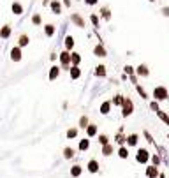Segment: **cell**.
Wrapping results in <instances>:
<instances>
[{
	"instance_id": "6da1fadb",
	"label": "cell",
	"mask_w": 169,
	"mask_h": 178,
	"mask_svg": "<svg viewBox=\"0 0 169 178\" xmlns=\"http://www.w3.org/2000/svg\"><path fill=\"white\" fill-rule=\"evenodd\" d=\"M153 97L158 99V101H162V99L167 97V90H166L164 86H157V88L153 90Z\"/></svg>"
},
{
	"instance_id": "7a4b0ae2",
	"label": "cell",
	"mask_w": 169,
	"mask_h": 178,
	"mask_svg": "<svg viewBox=\"0 0 169 178\" xmlns=\"http://www.w3.org/2000/svg\"><path fill=\"white\" fill-rule=\"evenodd\" d=\"M60 62L64 65H67L69 62H72V55H69V51H64V53H60Z\"/></svg>"
},
{
	"instance_id": "3957f363",
	"label": "cell",
	"mask_w": 169,
	"mask_h": 178,
	"mask_svg": "<svg viewBox=\"0 0 169 178\" xmlns=\"http://www.w3.org/2000/svg\"><path fill=\"white\" fill-rule=\"evenodd\" d=\"M132 113V101H129V99H125V103H123V116H127V115Z\"/></svg>"
},
{
	"instance_id": "277c9868",
	"label": "cell",
	"mask_w": 169,
	"mask_h": 178,
	"mask_svg": "<svg viewBox=\"0 0 169 178\" xmlns=\"http://www.w3.org/2000/svg\"><path fill=\"white\" fill-rule=\"evenodd\" d=\"M11 58L14 60V62H20V60H21V51H20V48L11 49Z\"/></svg>"
},
{
	"instance_id": "5b68a950",
	"label": "cell",
	"mask_w": 169,
	"mask_h": 178,
	"mask_svg": "<svg viewBox=\"0 0 169 178\" xmlns=\"http://www.w3.org/2000/svg\"><path fill=\"white\" fill-rule=\"evenodd\" d=\"M136 159H137V162H143V164H145V162L148 161V152L146 150H139Z\"/></svg>"
},
{
	"instance_id": "8992f818",
	"label": "cell",
	"mask_w": 169,
	"mask_h": 178,
	"mask_svg": "<svg viewBox=\"0 0 169 178\" xmlns=\"http://www.w3.org/2000/svg\"><path fill=\"white\" fill-rule=\"evenodd\" d=\"M88 171H90V173H97L99 171V162L97 161H90V162H88Z\"/></svg>"
},
{
	"instance_id": "52a82bcc",
	"label": "cell",
	"mask_w": 169,
	"mask_h": 178,
	"mask_svg": "<svg viewBox=\"0 0 169 178\" xmlns=\"http://www.w3.org/2000/svg\"><path fill=\"white\" fill-rule=\"evenodd\" d=\"M146 175H148V178H155V176H157V175H158L157 167H155V166L148 167V169H146Z\"/></svg>"
},
{
	"instance_id": "ba28073f",
	"label": "cell",
	"mask_w": 169,
	"mask_h": 178,
	"mask_svg": "<svg viewBox=\"0 0 169 178\" xmlns=\"http://www.w3.org/2000/svg\"><path fill=\"white\" fill-rule=\"evenodd\" d=\"M79 74H81V72H79V69H78L76 65H72V67H71V78H72V80H78V78H79Z\"/></svg>"
},
{
	"instance_id": "9c48e42d",
	"label": "cell",
	"mask_w": 169,
	"mask_h": 178,
	"mask_svg": "<svg viewBox=\"0 0 169 178\" xmlns=\"http://www.w3.org/2000/svg\"><path fill=\"white\" fill-rule=\"evenodd\" d=\"M88 146H90V141H88V139H81V141H79V150L85 152V150H88Z\"/></svg>"
},
{
	"instance_id": "30bf717a",
	"label": "cell",
	"mask_w": 169,
	"mask_h": 178,
	"mask_svg": "<svg viewBox=\"0 0 169 178\" xmlns=\"http://www.w3.org/2000/svg\"><path fill=\"white\" fill-rule=\"evenodd\" d=\"M118 155H120L122 159H127V157H129V150H127L125 146H122L120 150H118Z\"/></svg>"
},
{
	"instance_id": "8fae6325",
	"label": "cell",
	"mask_w": 169,
	"mask_h": 178,
	"mask_svg": "<svg viewBox=\"0 0 169 178\" xmlns=\"http://www.w3.org/2000/svg\"><path fill=\"white\" fill-rule=\"evenodd\" d=\"M58 74H60L58 67H51V72H49V80H55V78H56Z\"/></svg>"
},
{
	"instance_id": "7c38bea8",
	"label": "cell",
	"mask_w": 169,
	"mask_h": 178,
	"mask_svg": "<svg viewBox=\"0 0 169 178\" xmlns=\"http://www.w3.org/2000/svg\"><path fill=\"white\" fill-rule=\"evenodd\" d=\"M72 46H74V39H72L71 35H67V37H65V48H67V49H71Z\"/></svg>"
},
{
	"instance_id": "4fadbf2b",
	"label": "cell",
	"mask_w": 169,
	"mask_h": 178,
	"mask_svg": "<svg viewBox=\"0 0 169 178\" xmlns=\"http://www.w3.org/2000/svg\"><path fill=\"white\" fill-rule=\"evenodd\" d=\"M21 6H20V4H18V2H14V4H12V12H14V14H21Z\"/></svg>"
},
{
	"instance_id": "5bb4252c",
	"label": "cell",
	"mask_w": 169,
	"mask_h": 178,
	"mask_svg": "<svg viewBox=\"0 0 169 178\" xmlns=\"http://www.w3.org/2000/svg\"><path fill=\"white\" fill-rule=\"evenodd\" d=\"M87 132H88V136H95L97 134V127H95V125H88Z\"/></svg>"
},
{
	"instance_id": "9a60e30c",
	"label": "cell",
	"mask_w": 169,
	"mask_h": 178,
	"mask_svg": "<svg viewBox=\"0 0 169 178\" xmlns=\"http://www.w3.org/2000/svg\"><path fill=\"white\" fill-rule=\"evenodd\" d=\"M109 106H111L109 103H104L102 106H100V113H102V115H108V113H109Z\"/></svg>"
},
{
	"instance_id": "2e32d148",
	"label": "cell",
	"mask_w": 169,
	"mask_h": 178,
	"mask_svg": "<svg viewBox=\"0 0 169 178\" xmlns=\"http://www.w3.org/2000/svg\"><path fill=\"white\" fill-rule=\"evenodd\" d=\"M137 74L148 76V69H146V65H139V67H137Z\"/></svg>"
},
{
	"instance_id": "e0dca14e",
	"label": "cell",
	"mask_w": 169,
	"mask_h": 178,
	"mask_svg": "<svg viewBox=\"0 0 169 178\" xmlns=\"http://www.w3.org/2000/svg\"><path fill=\"white\" fill-rule=\"evenodd\" d=\"M127 143H129V145H132V146H134V145H136V143H137V136H136V134L129 136V138H127Z\"/></svg>"
},
{
	"instance_id": "ac0fdd59",
	"label": "cell",
	"mask_w": 169,
	"mask_h": 178,
	"mask_svg": "<svg viewBox=\"0 0 169 178\" xmlns=\"http://www.w3.org/2000/svg\"><path fill=\"white\" fill-rule=\"evenodd\" d=\"M95 55H97V57H106V51H104L102 46H97V48H95Z\"/></svg>"
},
{
	"instance_id": "d6986e66",
	"label": "cell",
	"mask_w": 169,
	"mask_h": 178,
	"mask_svg": "<svg viewBox=\"0 0 169 178\" xmlns=\"http://www.w3.org/2000/svg\"><path fill=\"white\" fill-rule=\"evenodd\" d=\"M71 175H72V176H79V175H81V167L74 166V167H72V171H71Z\"/></svg>"
},
{
	"instance_id": "ffe728a7",
	"label": "cell",
	"mask_w": 169,
	"mask_h": 178,
	"mask_svg": "<svg viewBox=\"0 0 169 178\" xmlns=\"http://www.w3.org/2000/svg\"><path fill=\"white\" fill-rule=\"evenodd\" d=\"M111 152H113V146H111V145H106V146L102 148V153H104V155H111Z\"/></svg>"
},
{
	"instance_id": "44dd1931",
	"label": "cell",
	"mask_w": 169,
	"mask_h": 178,
	"mask_svg": "<svg viewBox=\"0 0 169 178\" xmlns=\"http://www.w3.org/2000/svg\"><path fill=\"white\" fill-rule=\"evenodd\" d=\"M51 9H53L56 14H58V12H60V4H58L56 0H55V2H51Z\"/></svg>"
},
{
	"instance_id": "7402d4cb",
	"label": "cell",
	"mask_w": 169,
	"mask_h": 178,
	"mask_svg": "<svg viewBox=\"0 0 169 178\" xmlns=\"http://www.w3.org/2000/svg\"><path fill=\"white\" fill-rule=\"evenodd\" d=\"M95 74H97V76H104V74H106V67H104V65H99L97 71H95Z\"/></svg>"
},
{
	"instance_id": "603a6c76",
	"label": "cell",
	"mask_w": 169,
	"mask_h": 178,
	"mask_svg": "<svg viewBox=\"0 0 169 178\" xmlns=\"http://www.w3.org/2000/svg\"><path fill=\"white\" fill-rule=\"evenodd\" d=\"M157 115H158V116H160L162 120H164V122H166V124L169 125V116H167L166 113H164V111H157Z\"/></svg>"
},
{
	"instance_id": "cb8c5ba5",
	"label": "cell",
	"mask_w": 169,
	"mask_h": 178,
	"mask_svg": "<svg viewBox=\"0 0 169 178\" xmlns=\"http://www.w3.org/2000/svg\"><path fill=\"white\" fill-rule=\"evenodd\" d=\"M64 155H65V159H71V157L74 155V150H72V148H65V152H64Z\"/></svg>"
},
{
	"instance_id": "d4e9b609",
	"label": "cell",
	"mask_w": 169,
	"mask_h": 178,
	"mask_svg": "<svg viewBox=\"0 0 169 178\" xmlns=\"http://www.w3.org/2000/svg\"><path fill=\"white\" fill-rule=\"evenodd\" d=\"M9 34H11V28H9V27H4V28H2V37H4V39L9 37Z\"/></svg>"
},
{
	"instance_id": "484cf974",
	"label": "cell",
	"mask_w": 169,
	"mask_h": 178,
	"mask_svg": "<svg viewBox=\"0 0 169 178\" xmlns=\"http://www.w3.org/2000/svg\"><path fill=\"white\" fill-rule=\"evenodd\" d=\"M79 60H81V57H79V55H78V53H72V64L78 65V64H79Z\"/></svg>"
},
{
	"instance_id": "4316f807",
	"label": "cell",
	"mask_w": 169,
	"mask_h": 178,
	"mask_svg": "<svg viewBox=\"0 0 169 178\" xmlns=\"http://www.w3.org/2000/svg\"><path fill=\"white\" fill-rule=\"evenodd\" d=\"M53 34H55L53 25H46V35H53Z\"/></svg>"
},
{
	"instance_id": "83f0119b",
	"label": "cell",
	"mask_w": 169,
	"mask_h": 178,
	"mask_svg": "<svg viewBox=\"0 0 169 178\" xmlns=\"http://www.w3.org/2000/svg\"><path fill=\"white\" fill-rule=\"evenodd\" d=\"M28 44V37L27 35H21V37H20V46H27Z\"/></svg>"
},
{
	"instance_id": "f1b7e54d",
	"label": "cell",
	"mask_w": 169,
	"mask_h": 178,
	"mask_svg": "<svg viewBox=\"0 0 169 178\" xmlns=\"http://www.w3.org/2000/svg\"><path fill=\"white\" fill-rule=\"evenodd\" d=\"M76 134H78L76 129H69V130H67V138H76Z\"/></svg>"
},
{
	"instance_id": "f546056e",
	"label": "cell",
	"mask_w": 169,
	"mask_h": 178,
	"mask_svg": "<svg viewBox=\"0 0 169 178\" xmlns=\"http://www.w3.org/2000/svg\"><path fill=\"white\" fill-rule=\"evenodd\" d=\"M72 21H76L79 27H83V25H85V23L81 21V18H79V16H72Z\"/></svg>"
},
{
	"instance_id": "4dcf8cb0",
	"label": "cell",
	"mask_w": 169,
	"mask_h": 178,
	"mask_svg": "<svg viewBox=\"0 0 169 178\" xmlns=\"http://www.w3.org/2000/svg\"><path fill=\"white\" fill-rule=\"evenodd\" d=\"M99 141H100V143L106 146V145H108V136H100V138H99Z\"/></svg>"
},
{
	"instance_id": "1f68e13d",
	"label": "cell",
	"mask_w": 169,
	"mask_h": 178,
	"mask_svg": "<svg viewBox=\"0 0 169 178\" xmlns=\"http://www.w3.org/2000/svg\"><path fill=\"white\" fill-rule=\"evenodd\" d=\"M79 124H81V127H87V124H88V120H87V116H83V118L79 120Z\"/></svg>"
},
{
	"instance_id": "d6a6232c",
	"label": "cell",
	"mask_w": 169,
	"mask_h": 178,
	"mask_svg": "<svg viewBox=\"0 0 169 178\" xmlns=\"http://www.w3.org/2000/svg\"><path fill=\"white\" fill-rule=\"evenodd\" d=\"M33 23H35V25H39V23H41V16H39V14H35V16H33V20H32Z\"/></svg>"
},
{
	"instance_id": "836d02e7",
	"label": "cell",
	"mask_w": 169,
	"mask_h": 178,
	"mask_svg": "<svg viewBox=\"0 0 169 178\" xmlns=\"http://www.w3.org/2000/svg\"><path fill=\"white\" fill-rule=\"evenodd\" d=\"M123 103H125V101H123L120 95H118V97H115V104H123Z\"/></svg>"
},
{
	"instance_id": "e575fe53",
	"label": "cell",
	"mask_w": 169,
	"mask_h": 178,
	"mask_svg": "<svg viewBox=\"0 0 169 178\" xmlns=\"http://www.w3.org/2000/svg\"><path fill=\"white\" fill-rule=\"evenodd\" d=\"M125 72H127V74H132L134 71H132V67H131V65H127V67H125Z\"/></svg>"
},
{
	"instance_id": "d590c367",
	"label": "cell",
	"mask_w": 169,
	"mask_h": 178,
	"mask_svg": "<svg viewBox=\"0 0 169 178\" xmlns=\"http://www.w3.org/2000/svg\"><path fill=\"white\" fill-rule=\"evenodd\" d=\"M85 2H87V4H95L97 0H85Z\"/></svg>"
}]
</instances>
